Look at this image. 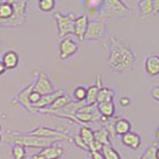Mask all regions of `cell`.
Returning <instances> with one entry per match:
<instances>
[{
	"label": "cell",
	"mask_w": 159,
	"mask_h": 159,
	"mask_svg": "<svg viewBox=\"0 0 159 159\" xmlns=\"http://www.w3.org/2000/svg\"><path fill=\"white\" fill-rule=\"evenodd\" d=\"M157 159H159V147H157Z\"/></svg>",
	"instance_id": "obj_42"
},
{
	"label": "cell",
	"mask_w": 159,
	"mask_h": 159,
	"mask_svg": "<svg viewBox=\"0 0 159 159\" xmlns=\"http://www.w3.org/2000/svg\"><path fill=\"white\" fill-rule=\"evenodd\" d=\"M90 157L91 159H104L102 152H90Z\"/></svg>",
	"instance_id": "obj_36"
},
{
	"label": "cell",
	"mask_w": 159,
	"mask_h": 159,
	"mask_svg": "<svg viewBox=\"0 0 159 159\" xmlns=\"http://www.w3.org/2000/svg\"><path fill=\"white\" fill-rule=\"evenodd\" d=\"M101 16L105 18L126 17L130 15V8L122 0H103Z\"/></svg>",
	"instance_id": "obj_2"
},
{
	"label": "cell",
	"mask_w": 159,
	"mask_h": 159,
	"mask_svg": "<svg viewBox=\"0 0 159 159\" xmlns=\"http://www.w3.org/2000/svg\"><path fill=\"white\" fill-rule=\"evenodd\" d=\"M156 139L159 140V126H158V128H157V130H156Z\"/></svg>",
	"instance_id": "obj_41"
},
{
	"label": "cell",
	"mask_w": 159,
	"mask_h": 159,
	"mask_svg": "<svg viewBox=\"0 0 159 159\" xmlns=\"http://www.w3.org/2000/svg\"><path fill=\"white\" fill-rule=\"evenodd\" d=\"M62 95H65L64 89H56L54 92L42 96V97H41V99L39 101V103L35 104V105H34V108H35L37 111L44 110V109L49 108L52 104L54 103V101H55L57 97H60V96H62Z\"/></svg>",
	"instance_id": "obj_10"
},
{
	"label": "cell",
	"mask_w": 159,
	"mask_h": 159,
	"mask_svg": "<svg viewBox=\"0 0 159 159\" xmlns=\"http://www.w3.org/2000/svg\"><path fill=\"white\" fill-rule=\"evenodd\" d=\"M85 7L91 15H97L101 12L102 6H103V0H85L84 2Z\"/></svg>",
	"instance_id": "obj_25"
},
{
	"label": "cell",
	"mask_w": 159,
	"mask_h": 159,
	"mask_svg": "<svg viewBox=\"0 0 159 159\" xmlns=\"http://www.w3.org/2000/svg\"><path fill=\"white\" fill-rule=\"evenodd\" d=\"M26 134H30V135H36V136H41V138H47V139H54L56 141H73L71 136H68L66 133H62V132H59V130H55L50 127H39L36 129H34L31 132L26 133Z\"/></svg>",
	"instance_id": "obj_5"
},
{
	"label": "cell",
	"mask_w": 159,
	"mask_h": 159,
	"mask_svg": "<svg viewBox=\"0 0 159 159\" xmlns=\"http://www.w3.org/2000/svg\"><path fill=\"white\" fill-rule=\"evenodd\" d=\"M89 23H90L89 17L85 16V15H81V16H78L75 18V22H74V34L73 35L77 37L78 41H84Z\"/></svg>",
	"instance_id": "obj_11"
},
{
	"label": "cell",
	"mask_w": 159,
	"mask_h": 159,
	"mask_svg": "<svg viewBox=\"0 0 159 159\" xmlns=\"http://www.w3.org/2000/svg\"><path fill=\"white\" fill-rule=\"evenodd\" d=\"M114 97H115L114 90H111L108 86H102V88H99L98 93H97V104L111 102V101H114Z\"/></svg>",
	"instance_id": "obj_19"
},
{
	"label": "cell",
	"mask_w": 159,
	"mask_h": 159,
	"mask_svg": "<svg viewBox=\"0 0 159 159\" xmlns=\"http://www.w3.org/2000/svg\"><path fill=\"white\" fill-rule=\"evenodd\" d=\"M32 90H34V83L29 84L28 86H25V88L18 93V96H17V101L22 104L26 110H29V111H31V112H37V110H36L31 104H30V102H29V95L32 92Z\"/></svg>",
	"instance_id": "obj_13"
},
{
	"label": "cell",
	"mask_w": 159,
	"mask_h": 159,
	"mask_svg": "<svg viewBox=\"0 0 159 159\" xmlns=\"http://www.w3.org/2000/svg\"><path fill=\"white\" fill-rule=\"evenodd\" d=\"M97 110L98 112L107 117V119H114L115 116V103L114 101L111 102H105V103H101V104H97Z\"/></svg>",
	"instance_id": "obj_18"
},
{
	"label": "cell",
	"mask_w": 159,
	"mask_h": 159,
	"mask_svg": "<svg viewBox=\"0 0 159 159\" xmlns=\"http://www.w3.org/2000/svg\"><path fill=\"white\" fill-rule=\"evenodd\" d=\"M1 129H2V127H1V125H0V132H1Z\"/></svg>",
	"instance_id": "obj_43"
},
{
	"label": "cell",
	"mask_w": 159,
	"mask_h": 159,
	"mask_svg": "<svg viewBox=\"0 0 159 159\" xmlns=\"http://www.w3.org/2000/svg\"><path fill=\"white\" fill-rule=\"evenodd\" d=\"M0 143H1V135H0Z\"/></svg>",
	"instance_id": "obj_44"
},
{
	"label": "cell",
	"mask_w": 159,
	"mask_h": 159,
	"mask_svg": "<svg viewBox=\"0 0 159 159\" xmlns=\"http://www.w3.org/2000/svg\"><path fill=\"white\" fill-rule=\"evenodd\" d=\"M11 153H12L13 159H24L25 157H26L25 147L22 146V145H18V143H15V145L12 146Z\"/></svg>",
	"instance_id": "obj_28"
},
{
	"label": "cell",
	"mask_w": 159,
	"mask_h": 159,
	"mask_svg": "<svg viewBox=\"0 0 159 159\" xmlns=\"http://www.w3.org/2000/svg\"><path fill=\"white\" fill-rule=\"evenodd\" d=\"M138 8H139V15L141 17L153 15L152 0H139V2H138Z\"/></svg>",
	"instance_id": "obj_24"
},
{
	"label": "cell",
	"mask_w": 159,
	"mask_h": 159,
	"mask_svg": "<svg viewBox=\"0 0 159 159\" xmlns=\"http://www.w3.org/2000/svg\"><path fill=\"white\" fill-rule=\"evenodd\" d=\"M79 136L81 138V140L88 145V147L91 145V143L95 141V132L89 127V126H80L79 128Z\"/></svg>",
	"instance_id": "obj_21"
},
{
	"label": "cell",
	"mask_w": 159,
	"mask_h": 159,
	"mask_svg": "<svg viewBox=\"0 0 159 159\" xmlns=\"http://www.w3.org/2000/svg\"><path fill=\"white\" fill-rule=\"evenodd\" d=\"M95 140L102 143L103 146H111L110 143V134L105 128H99L95 132Z\"/></svg>",
	"instance_id": "obj_22"
},
{
	"label": "cell",
	"mask_w": 159,
	"mask_h": 159,
	"mask_svg": "<svg viewBox=\"0 0 159 159\" xmlns=\"http://www.w3.org/2000/svg\"><path fill=\"white\" fill-rule=\"evenodd\" d=\"M13 15H15V6H13V4L8 2V1L0 2V19H2L5 22V25L13 17Z\"/></svg>",
	"instance_id": "obj_17"
},
{
	"label": "cell",
	"mask_w": 159,
	"mask_h": 159,
	"mask_svg": "<svg viewBox=\"0 0 159 159\" xmlns=\"http://www.w3.org/2000/svg\"><path fill=\"white\" fill-rule=\"evenodd\" d=\"M71 102H72L71 97L65 93V95L57 97L55 101H54V103L52 104L49 108H47V110H61L62 108H65L67 104L71 103Z\"/></svg>",
	"instance_id": "obj_23"
},
{
	"label": "cell",
	"mask_w": 159,
	"mask_h": 159,
	"mask_svg": "<svg viewBox=\"0 0 159 159\" xmlns=\"http://www.w3.org/2000/svg\"><path fill=\"white\" fill-rule=\"evenodd\" d=\"M132 130V123L128 121L127 119L120 117V119L115 120V133L116 135H125L126 133Z\"/></svg>",
	"instance_id": "obj_20"
},
{
	"label": "cell",
	"mask_w": 159,
	"mask_h": 159,
	"mask_svg": "<svg viewBox=\"0 0 159 159\" xmlns=\"http://www.w3.org/2000/svg\"><path fill=\"white\" fill-rule=\"evenodd\" d=\"M121 143L132 150H138L141 145V136L135 132H128L125 135L121 136Z\"/></svg>",
	"instance_id": "obj_14"
},
{
	"label": "cell",
	"mask_w": 159,
	"mask_h": 159,
	"mask_svg": "<svg viewBox=\"0 0 159 159\" xmlns=\"http://www.w3.org/2000/svg\"><path fill=\"white\" fill-rule=\"evenodd\" d=\"M150 95H151V98H153L154 101H157V102L159 103V86H154V88H152Z\"/></svg>",
	"instance_id": "obj_34"
},
{
	"label": "cell",
	"mask_w": 159,
	"mask_h": 159,
	"mask_svg": "<svg viewBox=\"0 0 159 159\" xmlns=\"http://www.w3.org/2000/svg\"><path fill=\"white\" fill-rule=\"evenodd\" d=\"M6 71H7L6 66H5V65H4L2 62H1V61H0V77H1V75H2V74H4V73H5Z\"/></svg>",
	"instance_id": "obj_38"
},
{
	"label": "cell",
	"mask_w": 159,
	"mask_h": 159,
	"mask_svg": "<svg viewBox=\"0 0 159 159\" xmlns=\"http://www.w3.org/2000/svg\"><path fill=\"white\" fill-rule=\"evenodd\" d=\"M73 143H74V145L77 146V147H79V148H81V150H84V151H88L89 152V147L88 145L84 143L83 140H81V138H80L79 135L74 136V139H73Z\"/></svg>",
	"instance_id": "obj_32"
},
{
	"label": "cell",
	"mask_w": 159,
	"mask_h": 159,
	"mask_svg": "<svg viewBox=\"0 0 159 159\" xmlns=\"http://www.w3.org/2000/svg\"><path fill=\"white\" fill-rule=\"evenodd\" d=\"M104 159H121V156L112 146H104L102 150Z\"/></svg>",
	"instance_id": "obj_29"
},
{
	"label": "cell",
	"mask_w": 159,
	"mask_h": 159,
	"mask_svg": "<svg viewBox=\"0 0 159 159\" xmlns=\"http://www.w3.org/2000/svg\"><path fill=\"white\" fill-rule=\"evenodd\" d=\"M109 68L114 72H128L133 70L135 64V54L130 48L122 43L117 37L110 39L109 53L107 57Z\"/></svg>",
	"instance_id": "obj_1"
},
{
	"label": "cell",
	"mask_w": 159,
	"mask_h": 159,
	"mask_svg": "<svg viewBox=\"0 0 159 159\" xmlns=\"http://www.w3.org/2000/svg\"><path fill=\"white\" fill-rule=\"evenodd\" d=\"M99 88L93 84L90 88H88V93H86V104H97V93H98Z\"/></svg>",
	"instance_id": "obj_26"
},
{
	"label": "cell",
	"mask_w": 159,
	"mask_h": 159,
	"mask_svg": "<svg viewBox=\"0 0 159 159\" xmlns=\"http://www.w3.org/2000/svg\"><path fill=\"white\" fill-rule=\"evenodd\" d=\"M120 104H121V107H122V108H127V107L130 105V99L125 96V97H122V98L120 99Z\"/></svg>",
	"instance_id": "obj_35"
},
{
	"label": "cell",
	"mask_w": 159,
	"mask_h": 159,
	"mask_svg": "<svg viewBox=\"0 0 159 159\" xmlns=\"http://www.w3.org/2000/svg\"><path fill=\"white\" fill-rule=\"evenodd\" d=\"M78 50H79V44L71 36H67L62 39L59 43V59L67 60L75 53H78Z\"/></svg>",
	"instance_id": "obj_8"
},
{
	"label": "cell",
	"mask_w": 159,
	"mask_h": 159,
	"mask_svg": "<svg viewBox=\"0 0 159 159\" xmlns=\"http://www.w3.org/2000/svg\"><path fill=\"white\" fill-rule=\"evenodd\" d=\"M8 2H11V4H17V2H19V1H24V0H7Z\"/></svg>",
	"instance_id": "obj_40"
},
{
	"label": "cell",
	"mask_w": 159,
	"mask_h": 159,
	"mask_svg": "<svg viewBox=\"0 0 159 159\" xmlns=\"http://www.w3.org/2000/svg\"><path fill=\"white\" fill-rule=\"evenodd\" d=\"M54 18L56 20V28H57V36L59 39H65L67 36H71L74 34V22H75V15L70 12L64 15L61 12L54 13Z\"/></svg>",
	"instance_id": "obj_3"
},
{
	"label": "cell",
	"mask_w": 159,
	"mask_h": 159,
	"mask_svg": "<svg viewBox=\"0 0 159 159\" xmlns=\"http://www.w3.org/2000/svg\"><path fill=\"white\" fill-rule=\"evenodd\" d=\"M56 140L54 139H47V138H41V136L30 135V134H18L13 136V143L22 145L24 147L29 148H44L47 146L54 145Z\"/></svg>",
	"instance_id": "obj_4"
},
{
	"label": "cell",
	"mask_w": 159,
	"mask_h": 159,
	"mask_svg": "<svg viewBox=\"0 0 159 159\" xmlns=\"http://www.w3.org/2000/svg\"><path fill=\"white\" fill-rule=\"evenodd\" d=\"M139 159H157V146L152 145L150 147H147Z\"/></svg>",
	"instance_id": "obj_31"
},
{
	"label": "cell",
	"mask_w": 159,
	"mask_h": 159,
	"mask_svg": "<svg viewBox=\"0 0 159 159\" xmlns=\"http://www.w3.org/2000/svg\"><path fill=\"white\" fill-rule=\"evenodd\" d=\"M19 60H20L19 54L15 50H7L1 56V62L6 66L7 70H15L19 65Z\"/></svg>",
	"instance_id": "obj_15"
},
{
	"label": "cell",
	"mask_w": 159,
	"mask_h": 159,
	"mask_svg": "<svg viewBox=\"0 0 159 159\" xmlns=\"http://www.w3.org/2000/svg\"><path fill=\"white\" fill-rule=\"evenodd\" d=\"M40 153L46 159H59L64 156V148L61 146H56V145H50L44 148H42Z\"/></svg>",
	"instance_id": "obj_16"
},
{
	"label": "cell",
	"mask_w": 159,
	"mask_h": 159,
	"mask_svg": "<svg viewBox=\"0 0 159 159\" xmlns=\"http://www.w3.org/2000/svg\"><path fill=\"white\" fill-rule=\"evenodd\" d=\"M31 159H46L41 153H36V154H32Z\"/></svg>",
	"instance_id": "obj_39"
},
{
	"label": "cell",
	"mask_w": 159,
	"mask_h": 159,
	"mask_svg": "<svg viewBox=\"0 0 159 159\" xmlns=\"http://www.w3.org/2000/svg\"><path fill=\"white\" fill-rule=\"evenodd\" d=\"M36 73H37V80L34 83V91L39 92L42 96L54 92L56 89L47 73L41 71H36Z\"/></svg>",
	"instance_id": "obj_7"
},
{
	"label": "cell",
	"mask_w": 159,
	"mask_h": 159,
	"mask_svg": "<svg viewBox=\"0 0 159 159\" xmlns=\"http://www.w3.org/2000/svg\"><path fill=\"white\" fill-rule=\"evenodd\" d=\"M86 93H88V89L83 85H78L73 91V98L75 102H85Z\"/></svg>",
	"instance_id": "obj_27"
},
{
	"label": "cell",
	"mask_w": 159,
	"mask_h": 159,
	"mask_svg": "<svg viewBox=\"0 0 159 159\" xmlns=\"http://www.w3.org/2000/svg\"><path fill=\"white\" fill-rule=\"evenodd\" d=\"M56 6L55 0H41L39 1V8L42 12H52Z\"/></svg>",
	"instance_id": "obj_30"
},
{
	"label": "cell",
	"mask_w": 159,
	"mask_h": 159,
	"mask_svg": "<svg viewBox=\"0 0 159 159\" xmlns=\"http://www.w3.org/2000/svg\"><path fill=\"white\" fill-rule=\"evenodd\" d=\"M152 5H153V15L159 13V0H152Z\"/></svg>",
	"instance_id": "obj_37"
},
{
	"label": "cell",
	"mask_w": 159,
	"mask_h": 159,
	"mask_svg": "<svg viewBox=\"0 0 159 159\" xmlns=\"http://www.w3.org/2000/svg\"><path fill=\"white\" fill-rule=\"evenodd\" d=\"M145 72L148 77L151 78H156L159 75V55L153 54V55L146 56L145 59Z\"/></svg>",
	"instance_id": "obj_12"
},
{
	"label": "cell",
	"mask_w": 159,
	"mask_h": 159,
	"mask_svg": "<svg viewBox=\"0 0 159 159\" xmlns=\"http://www.w3.org/2000/svg\"><path fill=\"white\" fill-rule=\"evenodd\" d=\"M107 36V24L102 20L90 22L85 34V41H101Z\"/></svg>",
	"instance_id": "obj_6"
},
{
	"label": "cell",
	"mask_w": 159,
	"mask_h": 159,
	"mask_svg": "<svg viewBox=\"0 0 159 159\" xmlns=\"http://www.w3.org/2000/svg\"><path fill=\"white\" fill-rule=\"evenodd\" d=\"M41 97H42V95H40L39 92H35V91L32 90V92L29 95V102H30V104L34 107L35 104L39 103V101L41 99Z\"/></svg>",
	"instance_id": "obj_33"
},
{
	"label": "cell",
	"mask_w": 159,
	"mask_h": 159,
	"mask_svg": "<svg viewBox=\"0 0 159 159\" xmlns=\"http://www.w3.org/2000/svg\"><path fill=\"white\" fill-rule=\"evenodd\" d=\"M13 6H15V15L6 23L5 26H18L25 23V15H26V6H28L26 0L13 4Z\"/></svg>",
	"instance_id": "obj_9"
},
{
	"label": "cell",
	"mask_w": 159,
	"mask_h": 159,
	"mask_svg": "<svg viewBox=\"0 0 159 159\" xmlns=\"http://www.w3.org/2000/svg\"><path fill=\"white\" fill-rule=\"evenodd\" d=\"M37 1H41V0H37Z\"/></svg>",
	"instance_id": "obj_45"
}]
</instances>
